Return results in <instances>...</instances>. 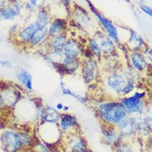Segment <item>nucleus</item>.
Segmentation results:
<instances>
[{
  "label": "nucleus",
  "instance_id": "12",
  "mask_svg": "<svg viewBox=\"0 0 152 152\" xmlns=\"http://www.w3.org/2000/svg\"><path fill=\"white\" fill-rule=\"evenodd\" d=\"M70 15L72 17L74 23H75L76 26L79 28L85 31L88 29H92L94 26L93 18L85 8H82L80 5L75 4L74 8L71 9Z\"/></svg>",
  "mask_w": 152,
  "mask_h": 152
},
{
  "label": "nucleus",
  "instance_id": "9",
  "mask_svg": "<svg viewBox=\"0 0 152 152\" xmlns=\"http://www.w3.org/2000/svg\"><path fill=\"white\" fill-rule=\"evenodd\" d=\"M85 50L84 43L73 37H69L63 50L64 58L68 60L83 61Z\"/></svg>",
  "mask_w": 152,
  "mask_h": 152
},
{
  "label": "nucleus",
  "instance_id": "6",
  "mask_svg": "<svg viewBox=\"0 0 152 152\" xmlns=\"http://www.w3.org/2000/svg\"><path fill=\"white\" fill-rule=\"evenodd\" d=\"M63 146L66 152H84L89 149L86 138L80 132L64 136Z\"/></svg>",
  "mask_w": 152,
  "mask_h": 152
},
{
  "label": "nucleus",
  "instance_id": "47",
  "mask_svg": "<svg viewBox=\"0 0 152 152\" xmlns=\"http://www.w3.org/2000/svg\"><path fill=\"white\" fill-rule=\"evenodd\" d=\"M84 152H92V151L91 150H90V149H88L87 151H85Z\"/></svg>",
  "mask_w": 152,
  "mask_h": 152
},
{
  "label": "nucleus",
  "instance_id": "29",
  "mask_svg": "<svg viewBox=\"0 0 152 152\" xmlns=\"http://www.w3.org/2000/svg\"><path fill=\"white\" fill-rule=\"evenodd\" d=\"M113 149L115 152H134L132 147L129 144V141L125 140H122L114 145Z\"/></svg>",
  "mask_w": 152,
  "mask_h": 152
},
{
  "label": "nucleus",
  "instance_id": "45",
  "mask_svg": "<svg viewBox=\"0 0 152 152\" xmlns=\"http://www.w3.org/2000/svg\"><path fill=\"white\" fill-rule=\"evenodd\" d=\"M21 152H34L33 149L30 148V149H26V150H23Z\"/></svg>",
  "mask_w": 152,
  "mask_h": 152
},
{
  "label": "nucleus",
  "instance_id": "48",
  "mask_svg": "<svg viewBox=\"0 0 152 152\" xmlns=\"http://www.w3.org/2000/svg\"><path fill=\"white\" fill-rule=\"evenodd\" d=\"M138 1H139L140 3H142V2H143V0H138Z\"/></svg>",
  "mask_w": 152,
  "mask_h": 152
},
{
  "label": "nucleus",
  "instance_id": "15",
  "mask_svg": "<svg viewBox=\"0 0 152 152\" xmlns=\"http://www.w3.org/2000/svg\"><path fill=\"white\" fill-rule=\"evenodd\" d=\"M101 136H102V140L103 142L113 147L123 140L116 126L102 124Z\"/></svg>",
  "mask_w": 152,
  "mask_h": 152
},
{
  "label": "nucleus",
  "instance_id": "22",
  "mask_svg": "<svg viewBox=\"0 0 152 152\" xmlns=\"http://www.w3.org/2000/svg\"><path fill=\"white\" fill-rule=\"evenodd\" d=\"M85 50L89 53L92 58L96 59L98 61H101L103 58V55L100 48L99 42L93 36L86 38V41L84 42Z\"/></svg>",
  "mask_w": 152,
  "mask_h": 152
},
{
  "label": "nucleus",
  "instance_id": "24",
  "mask_svg": "<svg viewBox=\"0 0 152 152\" xmlns=\"http://www.w3.org/2000/svg\"><path fill=\"white\" fill-rule=\"evenodd\" d=\"M45 112L42 122L39 123H50V124H58L61 118V113L56 109V107L51 105H44Z\"/></svg>",
  "mask_w": 152,
  "mask_h": 152
},
{
  "label": "nucleus",
  "instance_id": "25",
  "mask_svg": "<svg viewBox=\"0 0 152 152\" xmlns=\"http://www.w3.org/2000/svg\"><path fill=\"white\" fill-rule=\"evenodd\" d=\"M51 15L50 10L46 7H42L39 8L36 12L35 21L37 23L40 27H47L49 26L50 23L51 22Z\"/></svg>",
  "mask_w": 152,
  "mask_h": 152
},
{
  "label": "nucleus",
  "instance_id": "39",
  "mask_svg": "<svg viewBox=\"0 0 152 152\" xmlns=\"http://www.w3.org/2000/svg\"><path fill=\"white\" fill-rule=\"evenodd\" d=\"M4 108H5V105H4V99H3V97H2L1 93H0V113L4 110Z\"/></svg>",
  "mask_w": 152,
  "mask_h": 152
},
{
  "label": "nucleus",
  "instance_id": "34",
  "mask_svg": "<svg viewBox=\"0 0 152 152\" xmlns=\"http://www.w3.org/2000/svg\"><path fill=\"white\" fill-rule=\"evenodd\" d=\"M0 66L3 67V68L6 69H10L12 68V63L10 61H8V60H2L0 61Z\"/></svg>",
  "mask_w": 152,
  "mask_h": 152
},
{
  "label": "nucleus",
  "instance_id": "28",
  "mask_svg": "<svg viewBox=\"0 0 152 152\" xmlns=\"http://www.w3.org/2000/svg\"><path fill=\"white\" fill-rule=\"evenodd\" d=\"M143 119L146 126L148 127L150 132L152 134V102L148 101L146 104L144 114H143Z\"/></svg>",
  "mask_w": 152,
  "mask_h": 152
},
{
  "label": "nucleus",
  "instance_id": "4",
  "mask_svg": "<svg viewBox=\"0 0 152 152\" xmlns=\"http://www.w3.org/2000/svg\"><path fill=\"white\" fill-rule=\"evenodd\" d=\"M80 73L84 84L89 86L94 85L100 81L103 75L100 61L94 58L84 59L81 63Z\"/></svg>",
  "mask_w": 152,
  "mask_h": 152
},
{
  "label": "nucleus",
  "instance_id": "30",
  "mask_svg": "<svg viewBox=\"0 0 152 152\" xmlns=\"http://www.w3.org/2000/svg\"><path fill=\"white\" fill-rule=\"evenodd\" d=\"M33 151L34 152H50L51 150L50 149V147L47 145L46 143H45L44 141H42V140H37L35 141V144L33 145Z\"/></svg>",
  "mask_w": 152,
  "mask_h": 152
},
{
  "label": "nucleus",
  "instance_id": "21",
  "mask_svg": "<svg viewBox=\"0 0 152 152\" xmlns=\"http://www.w3.org/2000/svg\"><path fill=\"white\" fill-rule=\"evenodd\" d=\"M49 39L47 27H39L31 39L27 47L31 50H40Z\"/></svg>",
  "mask_w": 152,
  "mask_h": 152
},
{
  "label": "nucleus",
  "instance_id": "38",
  "mask_svg": "<svg viewBox=\"0 0 152 152\" xmlns=\"http://www.w3.org/2000/svg\"><path fill=\"white\" fill-rule=\"evenodd\" d=\"M64 106H65V104H63L62 103H57L56 104L55 107H56V109L59 111L60 113H62V112H63Z\"/></svg>",
  "mask_w": 152,
  "mask_h": 152
},
{
  "label": "nucleus",
  "instance_id": "31",
  "mask_svg": "<svg viewBox=\"0 0 152 152\" xmlns=\"http://www.w3.org/2000/svg\"><path fill=\"white\" fill-rule=\"evenodd\" d=\"M143 52H144L146 59H147L150 68H151V69H152V47L148 45L143 50Z\"/></svg>",
  "mask_w": 152,
  "mask_h": 152
},
{
  "label": "nucleus",
  "instance_id": "5",
  "mask_svg": "<svg viewBox=\"0 0 152 152\" xmlns=\"http://www.w3.org/2000/svg\"><path fill=\"white\" fill-rule=\"evenodd\" d=\"M88 6L89 8V11L91 12L94 15L96 19L98 20L100 27L102 28V30L106 33L109 37L117 45H120L122 44V41H121V37L119 35V31L117 26L114 24L110 19L106 18L103 15V13H101L100 12L95 8V6L92 4L90 0H86Z\"/></svg>",
  "mask_w": 152,
  "mask_h": 152
},
{
  "label": "nucleus",
  "instance_id": "40",
  "mask_svg": "<svg viewBox=\"0 0 152 152\" xmlns=\"http://www.w3.org/2000/svg\"><path fill=\"white\" fill-rule=\"evenodd\" d=\"M34 1H37L38 3V4L40 5V7L42 8V7H46L45 5H46V2H47V0H34Z\"/></svg>",
  "mask_w": 152,
  "mask_h": 152
},
{
  "label": "nucleus",
  "instance_id": "13",
  "mask_svg": "<svg viewBox=\"0 0 152 152\" xmlns=\"http://www.w3.org/2000/svg\"><path fill=\"white\" fill-rule=\"evenodd\" d=\"M58 127L63 136L80 132V125L75 115L70 113H61L58 122Z\"/></svg>",
  "mask_w": 152,
  "mask_h": 152
},
{
  "label": "nucleus",
  "instance_id": "14",
  "mask_svg": "<svg viewBox=\"0 0 152 152\" xmlns=\"http://www.w3.org/2000/svg\"><path fill=\"white\" fill-rule=\"evenodd\" d=\"M116 126L123 140L130 141L136 137V122L133 117L126 116Z\"/></svg>",
  "mask_w": 152,
  "mask_h": 152
},
{
  "label": "nucleus",
  "instance_id": "2",
  "mask_svg": "<svg viewBox=\"0 0 152 152\" xmlns=\"http://www.w3.org/2000/svg\"><path fill=\"white\" fill-rule=\"evenodd\" d=\"M95 115L103 125L117 126L127 116L120 99L105 98L97 102L94 106Z\"/></svg>",
  "mask_w": 152,
  "mask_h": 152
},
{
  "label": "nucleus",
  "instance_id": "10",
  "mask_svg": "<svg viewBox=\"0 0 152 152\" xmlns=\"http://www.w3.org/2000/svg\"><path fill=\"white\" fill-rule=\"evenodd\" d=\"M93 37L99 42L103 57H113L118 55V46L103 30H96Z\"/></svg>",
  "mask_w": 152,
  "mask_h": 152
},
{
  "label": "nucleus",
  "instance_id": "46",
  "mask_svg": "<svg viewBox=\"0 0 152 152\" xmlns=\"http://www.w3.org/2000/svg\"><path fill=\"white\" fill-rule=\"evenodd\" d=\"M9 4H13V3H15V2H18V0H7Z\"/></svg>",
  "mask_w": 152,
  "mask_h": 152
},
{
  "label": "nucleus",
  "instance_id": "23",
  "mask_svg": "<svg viewBox=\"0 0 152 152\" xmlns=\"http://www.w3.org/2000/svg\"><path fill=\"white\" fill-rule=\"evenodd\" d=\"M60 89H61L62 94L67 96V97L73 98L82 104H87L89 101V98L87 95L81 94H79L77 92L73 91L70 88L67 86V84H65V82L63 80H61V82H60Z\"/></svg>",
  "mask_w": 152,
  "mask_h": 152
},
{
  "label": "nucleus",
  "instance_id": "27",
  "mask_svg": "<svg viewBox=\"0 0 152 152\" xmlns=\"http://www.w3.org/2000/svg\"><path fill=\"white\" fill-rule=\"evenodd\" d=\"M18 13L17 12L12 4H7L2 8H0V21L1 22H10L18 18Z\"/></svg>",
  "mask_w": 152,
  "mask_h": 152
},
{
  "label": "nucleus",
  "instance_id": "41",
  "mask_svg": "<svg viewBox=\"0 0 152 152\" xmlns=\"http://www.w3.org/2000/svg\"><path fill=\"white\" fill-rule=\"evenodd\" d=\"M50 152H66V151H65V150L60 148L59 146H57V147H56L55 149H53V150H52Z\"/></svg>",
  "mask_w": 152,
  "mask_h": 152
},
{
  "label": "nucleus",
  "instance_id": "33",
  "mask_svg": "<svg viewBox=\"0 0 152 152\" xmlns=\"http://www.w3.org/2000/svg\"><path fill=\"white\" fill-rule=\"evenodd\" d=\"M140 9L143 12H145L146 15H148L149 17H151L152 18V8L149 7V6H146V5H141Z\"/></svg>",
  "mask_w": 152,
  "mask_h": 152
},
{
  "label": "nucleus",
  "instance_id": "11",
  "mask_svg": "<svg viewBox=\"0 0 152 152\" xmlns=\"http://www.w3.org/2000/svg\"><path fill=\"white\" fill-rule=\"evenodd\" d=\"M0 141L5 152H21L23 151L19 139L18 132L14 129H7L3 132Z\"/></svg>",
  "mask_w": 152,
  "mask_h": 152
},
{
  "label": "nucleus",
  "instance_id": "44",
  "mask_svg": "<svg viewBox=\"0 0 152 152\" xmlns=\"http://www.w3.org/2000/svg\"><path fill=\"white\" fill-rule=\"evenodd\" d=\"M148 99L149 101H151L152 102V91L148 92Z\"/></svg>",
  "mask_w": 152,
  "mask_h": 152
},
{
  "label": "nucleus",
  "instance_id": "7",
  "mask_svg": "<svg viewBox=\"0 0 152 152\" xmlns=\"http://www.w3.org/2000/svg\"><path fill=\"white\" fill-rule=\"evenodd\" d=\"M0 93L4 99L5 107L7 108H14L23 99L20 89L10 83L0 84Z\"/></svg>",
  "mask_w": 152,
  "mask_h": 152
},
{
  "label": "nucleus",
  "instance_id": "19",
  "mask_svg": "<svg viewBox=\"0 0 152 152\" xmlns=\"http://www.w3.org/2000/svg\"><path fill=\"white\" fill-rule=\"evenodd\" d=\"M16 77L19 84L26 91L30 93L33 91V78L28 69L22 66L17 67Z\"/></svg>",
  "mask_w": 152,
  "mask_h": 152
},
{
  "label": "nucleus",
  "instance_id": "43",
  "mask_svg": "<svg viewBox=\"0 0 152 152\" xmlns=\"http://www.w3.org/2000/svg\"><path fill=\"white\" fill-rule=\"evenodd\" d=\"M69 107L67 106V105H65L64 106V108H63V112L62 113H69Z\"/></svg>",
  "mask_w": 152,
  "mask_h": 152
},
{
  "label": "nucleus",
  "instance_id": "8",
  "mask_svg": "<svg viewBox=\"0 0 152 152\" xmlns=\"http://www.w3.org/2000/svg\"><path fill=\"white\" fill-rule=\"evenodd\" d=\"M126 59L128 61V65L140 75H146V74L151 69L147 59L143 51L130 50L126 56Z\"/></svg>",
  "mask_w": 152,
  "mask_h": 152
},
{
  "label": "nucleus",
  "instance_id": "18",
  "mask_svg": "<svg viewBox=\"0 0 152 152\" xmlns=\"http://www.w3.org/2000/svg\"><path fill=\"white\" fill-rule=\"evenodd\" d=\"M125 45L129 50H139L143 51V50L148 46L145 40L137 33L136 31L128 29V36L125 42Z\"/></svg>",
  "mask_w": 152,
  "mask_h": 152
},
{
  "label": "nucleus",
  "instance_id": "20",
  "mask_svg": "<svg viewBox=\"0 0 152 152\" xmlns=\"http://www.w3.org/2000/svg\"><path fill=\"white\" fill-rule=\"evenodd\" d=\"M69 29V22L63 18H54L47 27L49 37L56 35L67 34Z\"/></svg>",
  "mask_w": 152,
  "mask_h": 152
},
{
  "label": "nucleus",
  "instance_id": "35",
  "mask_svg": "<svg viewBox=\"0 0 152 152\" xmlns=\"http://www.w3.org/2000/svg\"><path fill=\"white\" fill-rule=\"evenodd\" d=\"M144 142L145 148L147 149L148 151H152V134H151V135L147 137V139H146Z\"/></svg>",
  "mask_w": 152,
  "mask_h": 152
},
{
  "label": "nucleus",
  "instance_id": "1",
  "mask_svg": "<svg viewBox=\"0 0 152 152\" xmlns=\"http://www.w3.org/2000/svg\"><path fill=\"white\" fill-rule=\"evenodd\" d=\"M139 76L141 75L127 65L125 68L103 74L99 82L107 98L121 99L137 90Z\"/></svg>",
  "mask_w": 152,
  "mask_h": 152
},
{
  "label": "nucleus",
  "instance_id": "42",
  "mask_svg": "<svg viewBox=\"0 0 152 152\" xmlns=\"http://www.w3.org/2000/svg\"><path fill=\"white\" fill-rule=\"evenodd\" d=\"M7 2H8L7 0H0V8H2L4 5H6Z\"/></svg>",
  "mask_w": 152,
  "mask_h": 152
},
{
  "label": "nucleus",
  "instance_id": "26",
  "mask_svg": "<svg viewBox=\"0 0 152 152\" xmlns=\"http://www.w3.org/2000/svg\"><path fill=\"white\" fill-rule=\"evenodd\" d=\"M18 132L19 139H20L23 150L32 148L36 141L33 134L30 131L25 129H21Z\"/></svg>",
  "mask_w": 152,
  "mask_h": 152
},
{
  "label": "nucleus",
  "instance_id": "32",
  "mask_svg": "<svg viewBox=\"0 0 152 152\" xmlns=\"http://www.w3.org/2000/svg\"><path fill=\"white\" fill-rule=\"evenodd\" d=\"M19 30H20V27L18 23H14L9 28V35L12 37H15V35L18 32Z\"/></svg>",
  "mask_w": 152,
  "mask_h": 152
},
{
  "label": "nucleus",
  "instance_id": "17",
  "mask_svg": "<svg viewBox=\"0 0 152 152\" xmlns=\"http://www.w3.org/2000/svg\"><path fill=\"white\" fill-rule=\"evenodd\" d=\"M68 37L67 34L56 35L49 37L46 44L41 48L43 49L42 50V55L47 51H62L64 50Z\"/></svg>",
  "mask_w": 152,
  "mask_h": 152
},
{
  "label": "nucleus",
  "instance_id": "37",
  "mask_svg": "<svg viewBox=\"0 0 152 152\" xmlns=\"http://www.w3.org/2000/svg\"><path fill=\"white\" fill-rule=\"evenodd\" d=\"M67 10L70 9V5H71V0H58Z\"/></svg>",
  "mask_w": 152,
  "mask_h": 152
},
{
  "label": "nucleus",
  "instance_id": "16",
  "mask_svg": "<svg viewBox=\"0 0 152 152\" xmlns=\"http://www.w3.org/2000/svg\"><path fill=\"white\" fill-rule=\"evenodd\" d=\"M39 25L36 21L28 23L25 27H21L18 32L15 35V41L19 45L23 46H27L32 36L34 35L36 31L39 28Z\"/></svg>",
  "mask_w": 152,
  "mask_h": 152
},
{
  "label": "nucleus",
  "instance_id": "36",
  "mask_svg": "<svg viewBox=\"0 0 152 152\" xmlns=\"http://www.w3.org/2000/svg\"><path fill=\"white\" fill-rule=\"evenodd\" d=\"M145 76H148L147 77V83H148V86L151 89L150 91H152V69H150V71L146 74Z\"/></svg>",
  "mask_w": 152,
  "mask_h": 152
},
{
  "label": "nucleus",
  "instance_id": "3",
  "mask_svg": "<svg viewBox=\"0 0 152 152\" xmlns=\"http://www.w3.org/2000/svg\"><path fill=\"white\" fill-rule=\"evenodd\" d=\"M125 107L127 116L143 117L146 104L148 103V92L143 89H137L132 94L120 99Z\"/></svg>",
  "mask_w": 152,
  "mask_h": 152
}]
</instances>
